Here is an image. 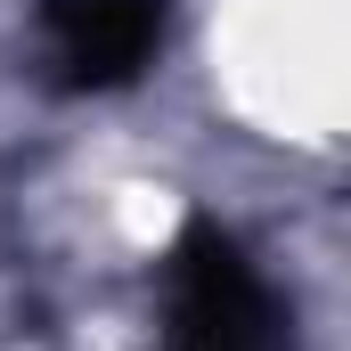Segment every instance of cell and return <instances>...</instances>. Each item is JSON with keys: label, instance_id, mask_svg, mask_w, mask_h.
<instances>
[{"label": "cell", "instance_id": "1", "mask_svg": "<svg viewBox=\"0 0 351 351\" xmlns=\"http://www.w3.org/2000/svg\"><path fill=\"white\" fill-rule=\"evenodd\" d=\"M172 351H278L262 278L213 221H188L172 245Z\"/></svg>", "mask_w": 351, "mask_h": 351}, {"label": "cell", "instance_id": "2", "mask_svg": "<svg viewBox=\"0 0 351 351\" xmlns=\"http://www.w3.org/2000/svg\"><path fill=\"white\" fill-rule=\"evenodd\" d=\"M49 58L66 90H123L164 41V0H49Z\"/></svg>", "mask_w": 351, "mask_h": 351}]
</instances>
